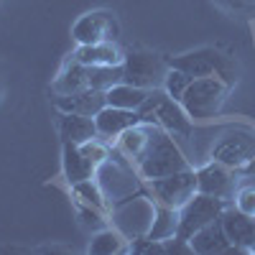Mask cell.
Returning a JSON list of instances; mask_svg holds the SVG:
<instances>
[{
	"label": "cell",
	"mask_w": 255,
	"mask_h": 255,
	"mask_svg": "<svg viewBox=\"0 0 255 255\" xmlns=\"http://www.w3.org/2000/svg\"><path fill=\"white\" fill-rule=\"evenodd\" d=\"M151 189H153L156 199H158L163 207L181 209L191 197L197 194V171L184 168V171H176V174H171V176L151 179Z\"/></svg>",
	"instance_id": "cell-8"
},
{
	"label": "cell",
	"mask_w": 255,
	"mask_h": 255,
	"mask_svg": "<svg viewBox=\"0 0 255 255\" xmlns=\"http://www.w3.org/2000/svg\"><path fill=\"white\" fill-rule=\"evenodd\" d=\"M59 130H61L64 143L82 145V143H87V140H92L97 135V125H95V118L74 115V113H61Z\"/></svg>",
	"instance_id": "cell-17"
},
{
	"label": "cell",
	"mask_w": 255,
	"mask_h": 255,
	"mask_svg": "<svg viewBox=\"0 0 255 255\" xmlns=\"http://www.w3.org/2000/svg\"><path fill=\"white\" fill-rule=\"evenodd\" d=\"M90 87V82H87V67L79 61H72L67 69H64L56 82H54V90L56 95H74V92H82V90H87Z\"/></svg>",
	"instance_id": "cell-20"
},
{
	"label": "cell",
	"mask_w": 255,
	"mask_h": 255,
	"mask_svg": "<svg viewBox=\"0 0 255 255\" xmlns=\"http://www.w3.org/2000/svg\"><path fill=\"white\" fill-rule=\"evenodd\" d=\"M72 36L79 46H90V44H102V41H115L118 36V23L113 13L108 10H92V13H84L74 28Z\"/></svg>",
	"instance_id": "cell-9"
},
{
	"label": "cell",
	"mask_w": 255,
	"mask_h": 255,
	"mask_svg": "<svg viewBox=\"0 0 255 255\" xmlns=\"http://www.w3.org/2000/svg\"><path fill=\"white\" fill-rule=\"evenodd\" d=\"M222 212H225V199H217V197H209V194L197 191V194L179 209V232H176V238L189 243V238L194 235V232H199L204 225L222 217Z\"/></svg>",
	"instance_id": "cell-6"
},
{
	"label": "cell",
	"mask_w": 255,
	"mask_h": 255,
	"mask_svg": "<svg viewBox=\"0 0 255 255\" xmlns=\"http://www.w3.org/2000/svg\"><path fill=\"white\" fill-rule=\"evenodd\" d=\"M148 133H151V123H138L133 128L120 135V148L130 156V158H140V153L145 151V143H148Z\"/></svg>",
	"instance_id": "cell-22"
},
{
	"label": "cell",
	"mask_w": 255,
	"mask_h": 255,
	"mask_svg": "<svg viewBox=\"0 0 255 255\" xmlns=\"http://www.w3.org/2000/svg\"><path fill=\"white\" fill-rule=\"evenodd\" d=\"M179 232V209H171V207H158L156 209V217H153V225L148 230V238L153 240H171L176 238Z\"/></svg>",
	"instance_id": "cell-21"
},
{
	"label": "cell",
	"mask_w": 255,
	"mask_h": 255,
	"mask_svg": "<svg viewBox=\"0 0 255 255\" xmlns=\"http://www.w3.org/2000/svg\"><path fill=\"white\" fill-rule=\"evenodd\" d=\"M222 227H225V235L232 243L235 250H250L253 253V243H255V217H248L238 207H232L222 212Z\"/></svg>",
	"instance_id": "cell-11"
},
{
	"label": "cell",
	"mask_w": 255,
	"mask_h": 255,
	"mask_svg": "<svg viewBox=\"0 0 255 255\" xmlns=\"http://www.w3.org/2000/svg\"><path fill=\"white\" fill-rule=\"evenodd\" d=\"M197 191L217 199H227L232 194V176H230V166L220 161H209L197 171Z\"/></svg>",
	"instance_id": "cell-13"
},
{
	"label": "cell",
	"mask_w": 255,
	"mask_h": 255,
	"mask_svg": "<svg viewBox=\"0 0 255 255\" xmlns=\"http://www.w3.org/2000/svg\"><path fill=\"white\" fill-rule=\"evenodd\" d=\"M79 148L84 151V156H87V158H92L95 163H100V161H105V158H108V148H105V145H100V143H97V138H92V140H87V143H82Z\"/></svg>",
	"instance_id": "cell-29"
},
{
	"label": "cell",
	"mask_w": 255,
	"mask_h": 255,
	"mask_svg": "<svg viewBox=\"0 0 255 255\" xmlns=\"http://www.w3.org/2000/svg\"><path fill=\"white\" fill-rule=\"evenodd\" d=\"M92 171H95V161L84 156V151L79 145H74V143L64 145V174H67L69 184L92 179Z\"/></svg>",
	"instance_id": "cell-18"
},
{
	"label": "cell",
	"mask_w": 255,
	"mask_h": 255,
	"mask_svg": "<svg viewBox=\"0 0 255 255\" xmlns=\"http://www.w3.org/2000/svg\"><path fill=\"white\" fill-rule=\"evenodd\" d=\"M215 3L235 15H255V0H215Z\"/></svg>",
	"instance_id": "cell-27"
},
{
	"label": "cell",
	"mask_w": 255,
	"mask_h": 255,
	"mask_svg": "<svg viewBox=\"0 0 255 255\" xmlns=\"http://www.w3.org/2000/svg\"><path fill=\"white\" fill-rule=\"evenodd\" d=\"M168 64L186 72L189 77H220L227 84L235 82V74H238L232 56H227L217 49H197V51L168 59Z\"/></svg>",
	"instance_id": "cell-3"
},
{
	"label": "cell",
	"mask_w": 255,
	"mask_h": 255,
	"mask_svg": "<svg viewBox=\"0 0 255 255\" xmlns=\"http://www.w3.org/2000/svg\"><path fill=\"white\" fill-rule=\"evenodd\" d=\"M227 90L230 84L220 77H194L181 97V105L191 120H209L222 110Z\"/></svg>",
	"instance_id": "cell-2"
},
{
	"label": "cell",
	"mask_w": 255,
	"mask_h": 255,
	"mask_svg": "<svg viewBox=\"0 0 255 255\" xmlns=\"http://www.w3.org/2000/svg\"><path fill=\"white\" fill-rule=\"evenodd\" d=\"M123 59H125V54L115 46V41L79 46L74 51V61L84 64V67H118V64H123Z\"/></svg>",
	"instance_id": "cell-16"
},
{
	"label": "cell",
	"mask_w": 255,
	"mask_h": 255,
	"mask_svg": "<svg viewBox=\"0 0 255 255\" xmlns=\"http://www.w3.org/2000/svg\"><path fill=\"white\" fill-rule=\"evenodd\" d=\"M54 105L59 113H74V115H87V118H95L105 105H108V97H105L102 90H82V92H74V95H56L54 97Z\"/></svg>",
	"instance_id": "cell-12"
},
{
	"label": "cell",
	"mask_w": 255,
	"mask_h": 255,
	"mask_svg": "<svg viewBox=\"0 0 255 255\" xmlns=\"http://www.w3.org/2000/svg\"><path fill=\"white\" fill-rule=\"evenodd\" d=\"M87 82L92 90L108 92L110 87L123 82V64H118V67H87Z\"/></svg>",
	"instance_id": "cell-23"
},
{
	"label": "cell",
	"mask_w": 255,
	"mask_h": 255,
	"mask_svg": "<svg viewBox=\"0 0 255 255\" xmlns=\"http://www.w3.org/2000/svg\"><path fill=\"white\" fill-rule=\"evenodd\" d=\"M140 174L143 179H161V176H171L176 171H184L189 168L186 156L181 153V148L174 143V138L168 135L163 128H153L151 123V133H148V143L145 151L138 158Z\"/></svg>",
	"instance_id": "cell-1"
},
{
	"label": "cell",
	"mask_w": 255,
	"mask_h": 255,
	"mask_svg": "<svg viewBox=\"0 0 255 255\" xmlns=\"http://www.w3.org/2000/svg\"><path fill=\"white\" fill-rule=\"evenodd\" d=\"M138 123H143L138 110H123V108H113V105H105V108L95 115L97 135H105V138L123 135L128 128H133Z\"/></svg>",
	"instance_id": "cell-14"
},
{
	"label": "cell",
	"mask_w": 255,
	"mask_h": 255,
	"mask_svg": "<svg viewBox=\"0 0 255 255\" xmlns=\"http://www.w3.org/2000/svg\"><path fill=\"white\" fill-rule=\"evenodd\" d=\"M74 191L79 197H84L90 204H95V207H102V194H100V189L92 184V179H87V181H79V184H74Z\"/></svg>",
	"instance_id": "cell-28"
},
{
	"label": "cell",
	"mask_w": 255,
	"mask_h": 255,
	"mask_svg": "<svg viewBox=\"0 0 255 255\" xmlns=\"http://www.w3.org/2000/svg\"><path fill=\"white\" fill-rule=\"evenodd\" d=\"M189 248H191V253H199V255L235 250V248H232V243L227 240V235H225V227H222V220L220 217L215 222L204 225L199 232H194V235L189 238Z\"/></svg>",
	"instance_id": "cell-15"
},
{
	"label": "cell",
	"mask_w": 255,
	"mask_h": 255,
	"mask_svg": "<svg viewBox=\"0 0 255 255\" xmlns=\"http://www.w3.org/2000/svg\"><path fill=\"white\" fill-rule=\"evenodd\" d=\"M156 209L151 199L145 197H128L123 202L115 204V225L118 230L123 232L125 238H143L148 235V230L153 225V217H156Z\"/></svg>",
	"instance_id": "cell-7"
},
{
	"label": "cell",
	"mask_w": 255,
	"mask_h": 255,
	"mask_svg": "<svg viewBox=\"0 0 255 255\" xmlns=\"http://www.w3.org/2000/svg\"><path fill=\"white\" fill-rule=\"evenodd\" d=\"M168 59L153 51H130L123 59V82L135 84L143 90L163 87V79L168 72Z\"/></svg>",
	"instance_id": "cell-4"
},
{
	"label": "cell",
	"mask_w": 255,
	"mask_h": 255,
	"mask_svg": "<svg viewBox=\"0 0 255 255\" xmlns=\"http://www.w3.org/2000/svg\"><path fill=\"white\" fill-rule=\"evenodd\" d=\"M212 161H220L230 168H243L255 161V130L250 128H230L212 145Z\"/></svg>",
	"instance_id": "cell-5"
},
{
	"label": "cell",
	"mask_w": 255,
	"mask_h": 255,
	"mask_svg": "<svg viewBox=\"0 0 255 255\" xmlns=\"http://www.w3.org/2000/svg\"><path fill=\"white\" fill-rule=\"evenodd\" d=\"M235 207L248 217H255V186H243L235 194Z\"/></svg>",
	"instance_id": "cell-26"
},
{
	"label": "cell",
	"mask_w": 255,
	"mask_h": 255,
	"mask_svg": "<svg viewBox=\"0 0 255 255\" xmlns=\"http://www.w3.org/2000/svg\"><path fill=\"white\" fill-rule=\"evenodd\" d=\"M191 79H194V77H189L186 72H181V69H176V67H168L166 79H163V90H166L168 97H174V100L181 102V97H184L186 87L191 84Z\"/></svg>",
	"instance_id": "cell-25"
},
{
	"label": "cell",
	"mask_w": 255,
	"mask_h": 255,
	"mask_svg": "<svg viewBox=\"0 0 255 255\" xmlns=\"http://www.w3.org/2000/svg\"><path fill=\"white\" fill-rule=\"evenodd\" d=\"M151 123L163 128L168 135H184L186 138V135H191V130H194V120L189 118L184 105L174 97H168L166 90H163V97L158 100V105L151 113Z\"/></svg>",
	"instance_id": "cell-10"
},
{
	"label": "cell",
	"mask_w": 255,
	"mask_h": 255,
	"mask_svg": "<svg viewBox=\"0 0 255 255\" xmlns=\"http://www.w3.org/2000/svg\"><path fill=\"white\" fill-rule=\"evenodd\" d=\"M148 92H151V90H143V87H135V84L120 82V84H115V87H110L108 92H105V97H108V105H113V108L138 110L140 105L145 102Z\"/></svg>",
	"instance_id": "cell-19"
},
{
	"label": "cell",
	"mask_w": 255,
	"mask_h": 255,
	"mask_svg": "<svg viewBox=\"0 0 255 255\" xmlns=\"http://www.w3.org/2000/svg\"><path fill=\"white\" fill-rule=\"evenodd\" d=\"M120 250H123V232H113V230L97 232L90 243V253H97V255H113Z\"/></svg>",
	"instance_id": "cell-24"
},
{
	"label": "cell",
	"mask_w": 255,
	"mask_h": 255,
	"mask_svg": "<svg viewBox=\"0 0 255 255\" xmlns=\"http://www.w3.org/2000/svg\"><path fill=\"white\" fill-rule=\"evenodd\" d=\"M253 253H255V243H253Z\"/></svg>",
	"instance_id": "cell-30"
}]
</instances>
